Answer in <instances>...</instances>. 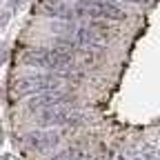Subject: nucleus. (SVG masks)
Masks as SVG:
<instances>
[{
    "label": "nucleus",
    "instance_id": "obj_1",
    "mask_svg": "<svg viewBox=\"0 0 160 160\" xmlns=\"http://www.w3.org/2000/svg\"><path fill=\"white\" fill-rule=\"evenodd\" d=\"M73 53H69L62 47H31L25 49L22 60L31 67H40V69H47V71H71L73 69Z\"/></svg>",
    "mask_w": 160,
    "mask_h": 160
},
{
    "label": "nucleus",
    "instance_id": "obj_2",
    "mask_svg": "<svg viewBox=\"0 0 160 160\" xmlns=\"http://www.w3.org/2000/svg\"><path fill=\"white\" fill-rule=\"evenodd\" d=\"M58 36H65V38H71L73 42L82 45V47H89V49H100L107 45V38L100 33L93 25H78V22H65V20H58V25L51 27Z\"/></svg>",
    "mask_w": 160,
    "mask_h": 160
},
{
    "label": "nucleus",
    "instance_id": "obj_3",
    "mask_svg": "<svg viewBox=\"0 0 160 160\" xmlns=\"http://www.w3.org/2000/svg\"><path fill=\"white\" fill-rule=\"evenodd\" d=\"M80 18L89 20H127V11L116 0H73Z\"/></svg>",
    "mask_w": 160,
    "mask_h": 160
},
{
    "label": "nucleus",
    "instance_id": "obj_4",
    "mask_svg": "<svg viewBox=\"0 0 160 160\" xmlns=\"http://www.w3.org/2000/svg\"><path fill=\"white\" fill-rule=\"evenodd\" d=\"M11 89L18 96H38L45 91H56L60 89V78L53 73H33V76H22L11 85Z\"/></svg>",
    "mask_w": 160,
    "mask_h": 160
},
{
    "label": "nucleus",
    "instance_id": "obj_5",
    "mask_svg": "<svg viewBox=\"0 0 160 160\" xmlns=\"http://www.w3.org/2000/svg\"><path fill=\"white\" fill-rule=\"evenodd\" d=\"M38 122L40 127H76L82 122V116L69 102H65V105H56L38 111Z\"/></svg>",
    "mask_w": 160,
    "mask_h": 160
},
{
    "label": "nucleus",
    "instance_id": "obj_6",
    "mask_svg": "<svg viewBox=\"0 0 160 160\" xmlns=\"http://www.w3.org/2000/svg\"><path fill=\"white\" fill-rule=\"evenodd\" d=\"M42 13L53 18V20H65V22H76V20H80L76 7L69 5L67 0H45L42 2Z\"/></svg>",
    "mask_w": 160,
    "mask_h": 160
},
{
    "label": "nucleus",
    "instance_id": "obj_7",
    "mask_svg": "<svg viewBox=\"0 0 160 160\" xmlns=\"http://www.w3.org/2000/svg\"><path fill=\"white\" fill-rule=\"evenodd\" d=\"M60 138L56 131H42V129H38V131H31L25 136V145L33 151H51V149H58L60 145Z\"/></svg>",
    "mask_w": 160,
    "mask_h": 160
},
{
    "label": "nucleus",
    "instance_id": "obj_8",
    "mask_svg": "<svg viewBox=\"0 0 160 160\" xmlns=\"http://www.w3.org/2000/svg\"><path fill=\"white\" fill-rule=\"evenodd\" d=\"M65 102H71V98H69L67 93H62L60 89H56V91H45V93H38V96L29 98L27 107H29L31 111H42V109H47V107L65 105Z\"/></svg>",
    "mask_w": 160,
    "mask_h": 160
},
{
    "label": "nucleus",
    "instance_id": "obj_9",
    "mask_svg": "<svg viewBox=\"0 0 160 160\" xmlns=\"http://www.w3.org/2000/svg\"><path fill=\"white\" fill-rule=\"evenodd\" d=\"M51 160H89V156L80 147H69V149H62L60 153H56Z\"/></svg>",
    "mask_w": 160,
    "mask_h": 160
},
{
    "label": "nucleus",
    "instance_id": "obj_10",
    "mask_svg": "<svg viewBox=\"0 0 160 160\" xmlns=\"http://www.w3.org/2000/svg\"><path fill=\"white\" fill-rule=\"evenodd\" d=\"M125 2H131V5H147V0H125Z\"/></svg>",
    "mask_w": 160,
    "mask_h": 160
},
{
    "label": "nucleus",
    "instance_id": "obj_11",
    "mask_svg": "<svg viewBox=\"0 0 160 160\" xmlns=\"http://www.w3.org/2000/svg\"><path fill=\"white\" fill-rule=\"evenodd\" d=\"M18 2H20V0H9V7H11V9H13V7H16V5H18Z\"/></svg>",
    "mask_w": 160,
    "mask_h": 160
},
{
    "label": "nucleus",
    "instance_id": "obj_12",
    "mask_svg": "<svg viewBox=\"0 0 160 160\" xmlns=\"http://www.w3.org/2000/svg\"><path fill=\"white\" fill-rule=\"evenodd\" d=\"M158 160H160V158H158Z\"/></svg>",
    "mask_w": 160,
    "mask_h": 160
}]
</instances>
